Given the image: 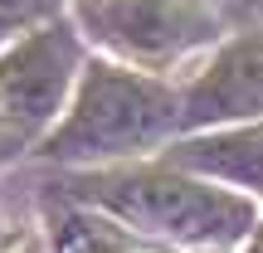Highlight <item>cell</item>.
<instances>
[{
    "label": "cell",
    "mask_w": 263,
    "mask_h": 253,
    "mask_svg": "<svg viewBox=\"0 0 263 253\" xmlns=\"http://www.w3.org/2000/svg\"><path fill=\"white\" fill-rule=\"evenodd\" d=\"M249 253H263V224H254V234H249Z\"/></svg>",
    "instance_id": "obj_9"
},
{
    "label": "cell",
    "mask_w": 263,
    "mask_h": 253,
    "mask_svg": "<svg viewBox=\"0 0 263 253\" xmlns=\"http://www.w3.org/2000/svg\"><path fill=\"white\" fill-rule=\"evenodd\" d=\"M83 49L73 25L44 20L0 44V151L44 141L73 98Z\"/></svg>",
    "instance_id": "obj_3"
},
{
    "label": "cell",
    "mask_w": 263,
    "mask_h": 253,
    "mask_svg": "<svg viewBox=\"0 0 263 253\" xmlns=\"http://www.w3.org/2000/svg\"><path fill=\"white\" fill-rule=\"evenodd\" d=\"M224 5H244V0H224Z\"/></svg>",
    "instance_id": "obj_12"
},
{
    "label": "cell",
    "mask_w": 263,
    "mask_h": 253,
    "mask_svg": "<svg viewBox=\"0 0 263 253\" xmlns=\"http://www.w3.org/2000/svg\"><path fill=\"white\" fill-rule=\"evenodd\" d=\"M171 161L258 200L263 195V117L258 122H229V127H200L195 137L171 146Z\"/></svg>",
    "instance_id": "obj_6"
},
{
    "label": "cell",
    "mask_w": 263,
    "mask_h": 253,
    "mask_svg": "<svg viewBox=\"0 0 263 253\" xmlns=\"http://www.w3.org/2000/svg\"><path fill=\"white\" fill-rule=\"evenodd\" d=\"M54 244L59 253H156L151 239L117 229V219L107 215H59Z\"/></svg>",
    "instance_id": "obj_7"
},
{
    "label": "cell",
    "mask_w": 263,
    "mask_h": 253,
    "mask_svg": "<svg viewBox=\"0 0 263 253\" xmlns=\"http://www.w3.org/2000/svg\"><path fill=\"white\" fill-rule=\"evenodd\" d=\"M73 15L93 44L141 73H161L219 39L210 0H78Z\"/></svg>",
    "instance_id": "obj_4"
},
{
    "label": "cell",
    "mask_w": 263,
    "mask_h": 253,
    "mask_svg": "<svg viewBox=\"0 0 263 253\" xmlns=\"http://www.w3.org/2000/svg\"><path fill=\"white\" fill-rule=\"evenodd\" d=\"M0 253H5V224H0Z\"/></svg>",
    "instance_id": "obj_11"
},
{
    "label": "cell",
    "mask_w": 263,
    "mask_h": 253,
    "mask_svg": "<svg viewBox=\"0 0 263 253\" xmlns=\"http://www.w3.org/2000/svg\"><path fill=\"white\" fill-rule=\"evenodd\" d=\"M180 131V93L156 73L98 59L78 73L64 117L39 141V156L59 166H117Z\"/></svg>",
    "instance_id": "obj_2"
},
{
    "label": "cell",
    "mask_w": 263,
    "mask_h": 253,
    "mask_svg": "<svg viewBox=\"0 0 263 253\" xmlns=\"http://www.w3.org/2000/svg\"><path fill=\"white\" fill-rule=\"evenodd\" d=\"M68 195L98 215L117 219L122 229L171 248H234L254 234L258 205L234 185L166 166H88L68 180Z\"/></svg>",
    "instance_id": "obj_1"
},
{
    "label": "cell",
    "mask_w": 263,
    "mask_h": 253,
    "mask_svg": "<svg viewBox=\"0 0 263 253\" xmlns=\"http://www.w3.org/2000/svg\"><path fill=\"white\" fill-rule=\"evenodd\" d=\"M263 117V29L234 34L215 49L195 83L180 93V131L190 127H229Z\"/></svg>",
    "instance_id": "obj_5"
},
{
    "label": "cell",
    "mask_w": 263,
    "mask_h": 253,
    "mask_svg": "<svg viewBox=\"0 0 263 253\" xmlns=\"http://www.w3.org/2000/svg\"><path fill=\"white\" fill-rule=\"evenodd\" d=\"M10 253H44V248H39V244H15Z\"/></svg>",
    "instance_id": "obj_10"
},
{
    "label": "cell",
    "mask_w": 263,
    "mask_h": 253,
    "mask_svg": "<svg viewBox=\"0 0 263 253\" xmlns=\"http://www.w3.org/2000/svg\"><path fill=\"white\" fill-rule=\"evenodd\" d=\"M49 5H54V0H0V44H5L10 34H20V29H29Z\"/></svg>",
    "instance_id": "obj_8"
}]
</instances>
